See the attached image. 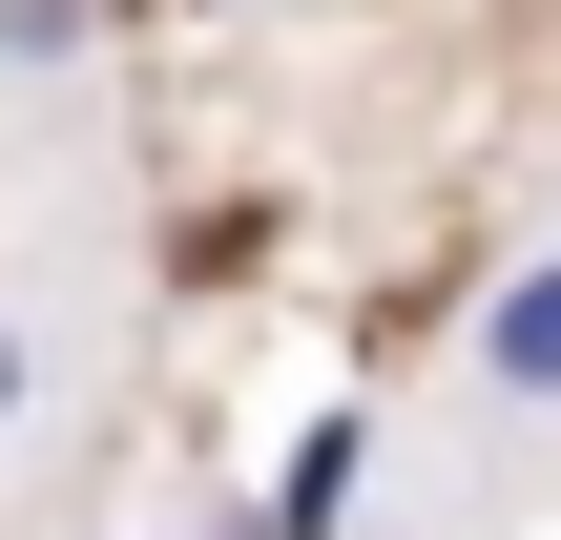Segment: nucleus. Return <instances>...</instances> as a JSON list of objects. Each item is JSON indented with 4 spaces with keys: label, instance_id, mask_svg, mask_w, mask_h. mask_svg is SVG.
Returning a JSON list of instances; mask_svg holds the SVG:
<instances>
[{
    "label": "nucleus",
    "instance_id": "obj_1",
    "mask_svg": "<svg viewBox=\"0 0 561 540\" xmlns=\"http://www.w3.org/2000/svg\"><path fill=\"white\" fill-rule=\"evenodd\" d=\"M479 395H500V416H561V250L479 291Z\"/></svg>",
    "mask_w": 561,
    "mask_h": 540
},
{
    "label": "nucleus",
    "instance_id": "obj_3",
    "mask_svg": "<svg viewBox=\"0 0 561 540\" xmlns=\"http://www.w3.org/2000/svg\"><path fill=\"white\" fill-rule=\"evenodd\" d=\"M104 42V0H0V62H83Z\"/></svg>",
    "mask_w": 561,
    "mask_h": 540
},
{
    "label": "nucleus",
    "instance_id": "obj_2",
    "mask_svg": "<svg viewBox=\"0 0 561 540\" xmlns=\"http://www.w3.org/2000/svg\"><path fill=\"white\" fill-rule=\"evenodd\" d=\"M354 458H375V416H312V437H291V479H271V520H250V540H333V520H354Z\"/></svg>",
    "mask_w": 561,
    "mask_h": 540
},
{
    "label": "nucleus",
    "instance_id": "obj_4",
    "mask_svg": "<svg viewBox=\"0 0 561 540\" xmlns=\"http://www.w3.org/2000/svg\"><path fill=\"white\" fill-rule=\"evenodd\" d=\"M21 416H42V333L0 312V437H21Z\"/></svg>",
    "mask_w": 561,
    "mask_h": 540
}]
</instances>
